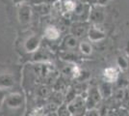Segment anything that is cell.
<instances>
[{
    "mask_svg": "<svg viewBox=\"0 0 129 116\" xmlns=\"http://www.w3.org/2000/svg\"><path fill=\"white\" fill-rule=\"evenodd\" d=\"M102 97L99 93L98 88H91L89 90L86 97V105L87 110L88 109H94L101 102Z\"/></svg>",
    "mask_w": 129,
    "mask_h": 116,
    "instance_id": "7a4b0ae2",
    "label": "cell"
},
{
    "mask_svg": "<svg viewBox=\"0 0 129 116\" xmlns=\"http://www.w3.org/2000/svg\"><path fill=\"white\" fill-rule=\"evenodd\" d=\"M67 106L70 115L83 116L87 111L86 97H83L82 95H77L70 104L67 105Z\"/></svg>",
    "mask_w": 129,
    "mask_h": 116,
    "instance_id": "6da1fadb",
    "label": "cell"
},
{
    "mask_svg": "<svg viewBox=\"0 0 129 116\" xmlns=\"http://www.w3.org/2000/svg\"><path fill=\"white\" fill-rule=\"evenodd\" d=\"M89 37L91 40L96 42V41H99V40L104 38V34L101 33L100 31H98L97 29H91L89 33Z\"/></svg>",
    "mask_w": 129,
    "mask_h": 116,
    "instance_id": "8fae6325",
    "label": "cell"
},
{
    "mask_svg": "<svg viewBox=\"0 0 129 116\" xmlns=\"http://www.w3.org/2000/svg\"><path fill=\"white\" fill-rule=\"evenodd\" d=\"M14 84H15V79L11 75L6 74V75L0 76V89L1 90L11 88L14 86Z\"/></svg>",
    "mask_w": 129,
    "mask_h": 116,
    "instance_id": "8992f818",
    "label": "cell"
},
{
    "mask_svg": "<svg viewBox=\"0 0 129 116\" xmlns=\"http://www.w3.org/2000/svg\"><path fill=\"white\" fill-rule=\"evenodd\" d=\"M39 43H40L39 39L36 38V37H33V38H30L26 42L25 48H26V50H28V51H33V50H35L38 48Z\"/></svg>",
    "mask_w": 129,
    "mask_h": 116,
    "instance_id": "9c48e42d",
    "label": "cell"
},
{
    "mask_svg": "<svg viewBox=\"0 0 129 116\" xmlns=\"http://www.w3.org/2000/svg\"><path fill=\"white\" fill-rule=\"evenodd\" d=\"M44 33H45V36L48 39H50V40H55V39L58 38L60 35L59 30L57 28L53 27V26H50V27L46 28Z\"/></svg>",
    "mask_w": 129,
    "mask_h": 116,
    "instance_id": "ba28073f",
    "label": "cell"
},
{
    "mask_svg": "<svg viewBox=\"0 0 129 116\" xmlns=\"http://www.w3.org/2000/svg\"><path fill=\"white\" fill-rule=\"evenodd\" d=\"M91 19L94 20V21H101L103 18V15L101 11H93L91 13Z\"/></svg>",
    "mask_w": 129,
    "mask_h": 116,
    "instance_id": "5bb4252c",
    "label": "cell"
},
{
    "mask_svg": "<svg viewBox=\"0 0 129 116\" xmlns=\"http://www.w3.org/2000/svg\"><path fill=\"white\" fill-rule=\"evenodd\" d=\"M103 77H104V81H107V82H116L118 78V72L115 69V68H107L105 69L104 74H103Z\"/></svg>",
    "mask_w": 129,
    "mask_h": 116,
    "instance_id": "5b68a950",
    "label": "cell"
},
{
    "mask_svg": "<svg viewBox=\"0 0 129 116\" xmlns=\"http://www.w3.org/2000/svg\"><path fill=\"white\" fill-rule=\"evenodd\" d=\"M98 90H99V93L101 95L102 99H110L114 94L112 83L107 82V81H103V82L99 85Z\"/></svg>",
    "mask_w": 129,
    "mask_h": 116,
    "instance_id": "277c9868",
    "label": "cell"
},
{
    "mask_svg": "<svg viewBox=\"0 0 129 116\" xmlns=\"http://www.w3.org/2000/svg\"><path fill=\"white\" fill-rule=\"evenodd\" d=\"M118 67L121 70H126L128 68V63H127V61L125 60L123 57H118Z\"/></svg>",
    "mask_w": 129,
    "mask_h": 116,
    "instance_id": "2e32d148",
    "label": "cell"
},
{
    "mask_svg": "<svg viewBox=\"0 0 129 116\" xmlns=\"http://www.w3.org/2000/svg\"><path fill=\"white\" fill-rule=\"evenodd\" d=\"M80 49H81V51L84 53V54H90L91 52V44H89V43H87V42H83L82 44H80Z\"/></svg>",
    "mask_w": 129,
    "mask_h": 116,
    "instance_id": "4fadbf2b",
    "label": "cell"
},
{
    "mask_svg": "<svg viewBox=\"0 0 129 116\" xmlns=\"http://www.w3.org/2000/svg\"><path fill=\"white\" fill-rule=\"evenodd\" d=\"M15 3H20V2H22L23 0H13Z\"/></svg>",
    "mask_w": 129,
    "mask_h": 116,
    "instance_id": "7402d4cb",
    "label": "cell"
},
{
    "mask_svg": "<svg viewBox=\"0 0 129 116\" xmlns=\"http://www.w3.org/2000/svg\"><path fill=\"white\" fill-rule=\"evenodd\" d=\"M67 44H68L69 47L73 48V47L76 45V40L74 38H72V37H70V38L67 40Z\"/></svg>",
    "mask_w": 129,
    "mask_h": 116,
    "instance_id": "d6986e66",
    "label": "cell"
},
{
    "mask_svg": "<svg viewBox=\"0 0 129 116\" xmlns=\"http://www.w3.org/2000/svg\"><path fill=\"white\" fill-rule=\"evenodd\" d=\"M71 116H78V115H71Z\"/></svg>",
    "mask_w": 129,
    "mask_h": 116,
    "instance_id": "cb8c5ba5",
    "label": "cell"
},
{
    "mask_svg": "<svg viewBox=\"0 0 129 116\" xmlns=\"http://www.w3.org/2000/svg\"><path fill=\"white\" fill-rule=\"evenodd\" d=\"M57 115L58 116H71L66 104L62 105L59 108H58V110H57Z\"/></svg>",
    "mask_w": 129,
    "mask_h": 116,
    "instance_id": "7c38bea8",
    "label": "cell"
},
{
    "mask_svg": "<svg viewBox=\"0 0 129 116\" xmlns=\"http://www.w3.org/2000/svg\"><path fill=\"white\" fill-rule=\"evenodd\" d=\"M83 116H100V112H99V109H97V108L88 109Z\"/></svg>",
    "mask_w": 129,
    "mask_h": 116,
    "instance_id": "e0dca14e",
    "label": "cell"
},
{
    "mask_svg": "<svg viewBox=\"0 0 129 116\" xmlns=\"http://www.w3.org/2000/svg\"><path fill=\"white\" fill-rule=\"evenodd\" d=\"M2 96H3V90H1V89H0V98H1Z\"/></svg>",
    "mask_w": 129,
    "mask_h": 116,
    "instance_id": "603a6c76",
    "label": "cell"
},
{
    "mask_svg": "<svg viewBox=\"0 0 129 116\" xmlns=\"http://www.w3.org/2000/svg\"><path fill=\"white\" fill-rule=\"evenodd\" d=\"M64 7L68 11H74L75 10V4L72 1H66Z\"/></svg>",
    "mask_w": 129,
    "mask_h": 116,
    "instance_id": "ac0fdd59",
    "label": "cell"
},
{
    "mask_svg": "<svg viewBox=\"0 0 129 116\" xmlns=\"http://www.w3.org/2000/svg\"><path fill=\"white\" fill-rule=\"evenodd\" d=\"M19 19L22 23H26L30 20L31 18V10L29 7L27 6H22L19 10V14H18Z\"/></svg>",
    "mask_w": 129,
    "mask_h": 116,
    "instance_id": "52a82bcc",
    "label": "cell"
},
{
    "mask_svg": "<svg viewBox=\"0 0 129 116\" xmlns=\"http://www.w3.org/2000/svg\"><path fill=\"white\" fill-rule=\"evenodd\" d=\"M114 116H129V111L123 107H120L115 110Z\"/></svg>",
    "mask_w": 129,
    "mask_h": 116,
    "instance_id": "9a60e30c",
    "label": "cell"
},
{
    "mask_svg": "<svg viewBox=\"0 0 129 116\" xmlns=\"http://www.w3.org/2000/svg\"><path fill=\"white\" fill-rule=\"evenodd\" d=\"M24 104V97L20 93H13L5 98V105L12 109L21 107Z\"/></svg>",
    "mask_w": 129,
    "mask_h": 116,
    "instance_id": "3957f363",
    "label": "cell"
},
{
    "mask_svg": "<svg viewBox=\"0 0 129 116\" xmlns=\"http://www.w3.org/2000/svg\"><path fill=\"white\" fill-rule=\"evenodd\" d=\"M98 1H99L100 4H105V3H107L108 1H110V0H98Z\"/></svg>",
    "mask_w": 129,
    "mask_h": 116,
    "instance_id": "44dd1931",
    "label": "cell"
},
{
    "mask_svg": "<svg viewBox=\"0 0 129 116\" xmlns=\"http://www.w3.org/2000/svg\"><path fill=\"white\" fill-rule=\"evenodd\" d=\"M43 116H58L57 115V112H52V113H48V114H45Z\"/></svg>",
    "mask_w": 129,
    "mask_h": 116,
    "instance_id": "ffe728a7",
    "label": "cell"
},
{
    "mask_svg": "<svg viewBox=\"0 0 129 116\" xmlns=\"http://www.w3.org/2000/svg\"><path fill=\"white\" fill-rule=\"evenodd\" d=\"M37 94H38L39 97L43 98V99L50 98V96H51V90L47 86H41L38 89V91H37Z\"/></svg>",
    "mask_w": 129,
    "mask_h": 116,
    "instance_id": "30bf717a",
    "label": "cell"
}]
</instances>
